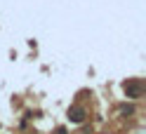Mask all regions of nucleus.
<instances>
[{"instance_id": "nucleus-1", "label": "nucleus", "mask_w": 146, "mask_h": 134, "mask_svg": "<svg viewBox=\"0 0 146 134\" xmlns=\"http://www.w3.org/2000/svg\"><path fill=\"white\" fill-rule=\"evenodd\" d=\"M123 89H125V94L130 96V99H139L144 94V87H141V83H137V80H127L123 85Z\"/></svg>"}, {"instance_id": "nucleus-3", "label": "nucleus", "mask_w": 146, "mask_h": 134, "mask_svg": "<svg viewBox=\"0 0 146 134\" xmlns=\"http://www.w3.org/2000/svg\"><path fill=\"white\" fill-rule=\"evenodd\" d=\"M120 113L123 115H130V113H134V108H132V106H120Z\"/></svg>"}, {"instance_id": "nucleus-2", "label": "nucleus", "mask_w": 146, "mask_h": 134, "mask_svg": "<svg viewBox=\"0 0 146 134\" xmlns=\"http://www.w3.org/2000/svg\"><path fill=\"white\" fill-rule=\"evenodd\" d=\"M68 120H71V122H83V120H85V108H80V106L68 108Z\"/></svg>"}]
</instances>
